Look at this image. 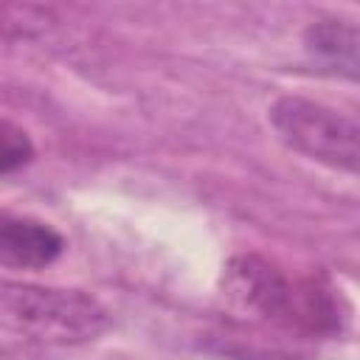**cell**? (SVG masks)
Listing matches in <instances>:
<instances>
[{"label": "cell", "mask_w": 360, "mask_h": 360, "mask_svg": "<svg viewBox=\"0 0 360 360\" xmlns=\"http://www.w3.org/2000/svg\"><path fill=\"white\" fill-rule=\"evenodd\" d=\"M110 312L84 290L0 278V332L48 343L82 346L104 335Z\"/></svg>", "instance_id": "1"}, {"label": "cell", "mask_w": 360, "mask_h": 360, "mask_svg": "<svg viewBox=\"0 0 360 360\" xmlns=\"http://www.w3.org/2000/svg\"><path fill=\"white\" fill-rule=\"evenodd\" d=\"M270 124L290 149L323 166L357 172L360 127L354 118L304 96H281L270 107Z\"/></svg>", "instance_id": "2"}, {"label": "cell", "mask_w": 360, "mask_h": 360, "mask_svg": "<svg viewBox=\"0 0 360 360\" xmlns=\"http://www.w3.org/2000/svg\"><path fill=\"white\" fill-rule=\"evenodd\" d=\"M222 298L245 318H259L287 329L295 278H290L273 259L259 253H239L222 270Z\"/></svg>", "instance_id": "3"}, {"label": "cell", "mask_w": 360, "mask_h": 360, "mask_svg": "<svg viewBox=\"0 0 360 360\" xmlns=\"http://www.w3.org/2000/svg\"><path fill=\"white\" fill-rule=\"evenodd\" d=\"M65 250L56 228L28 217L0 214V264L17 270H39L53 264Z\"/></svg>", "instance_id": "4"}, {"label": "cell", "mask_w": 360, "mask_h": 360, "mask_svg": "<svg viewBox=\"0 0 360 360\" xmlns=\"http://www.w3.org/2000/svg\"><path fill=\"white\" fill-rule=\"evenodd\" d=\"M304 45L312 59L326 65L335 73H343L349 79H357V48L360 34L354 22L346 20H318L304 31Z\"/></svg>", "instance_id": "5"}, {"label": "cell", "mask_w": 360, "mask_h": 360, "mask_svg": "<svg viewBox=\"0 0 360 360\" xmlns=\"http://www.w3.org/2000/svg\"><path fill=\"white\" fill-rule=\"evenodd\" d=\"M34 158V143L28 132L6 118H0V174H11L28 166Z\"/></svg>", "instance_id": "6"}]
</instances>
